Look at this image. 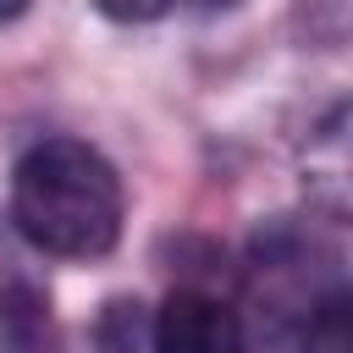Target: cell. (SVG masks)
<instances>
[{
	"label": "cell",
	"instance_id": "cell-1",
	"mask_svg": "<svg viewBox=\"0 0 353 353\" xmlns=\"http://www.w3.org/2000/svg\"><path fill=\"white\" fill-rule=\"evenodd\" d=\"M11 221L55 259H99L121 237V176L99 149L44 138L11 171Z\"/></svg>",
	"mask_w": 353,
	"mask_h": 353
},
{
	"label": "cell",
	"instance_id": "cell-2",
	"mask_svg": "<svg viewBox=\"0 0 353 353\" xmlns=\"http://www.w3.org/2000/svg\"><path fill=\"white\" fill-rule=\"evenodd\" d=\"M154 353H243L237 314L204 292H171L165 309L154 314Z\"/></svg>",
	"mask_w": 353,
	"mask_h": 353
},
{
	"label": "cell",
	"instance_id": "cell-3",
	"mask_svg": "<svg viewBox=\"0 0 353 353\" xmlns=\"http://www.w3.org/2000/svg\"><path fill=\"white\" fill-rule=\"evenodd\" d=\"M94 6L116 22H154V17L171 11V0H94Z\"/></svg>",
	"mask_w": 353,
	"mask_h": 353
},
{
	"label": "cell",
	"instance_id": "cell-4",
	"mask_svg": "<svg viewBox=\"0 0 353 353\" xmlns=\"http://www.w3.org/2000/svg\"><path fill=\"white\" fill-rule=\"evenodd\" d=\"M28 6H33V0H0V22H17Z\"/></svg>",
	"mask_w": 353,
	"mask_h": 353
}]
</instances>
